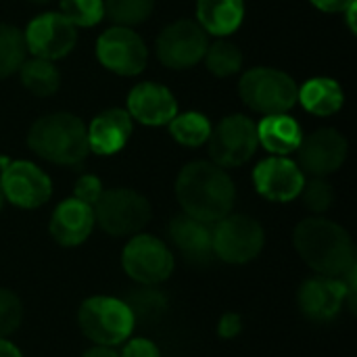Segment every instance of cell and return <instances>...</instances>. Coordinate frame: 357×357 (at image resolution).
I'll return each mask as SVG.
<instances>
[{"mask_svg": "<svg viewBox=\"0 0 357 357\" xmlns=\"http://www.w3.org/2000/svg\"><path fill=\"white\" fill-rule=\"evenodd\" d=\"M176 197L186 215L215 224L230 215L236 190L224 167L213 161H192L178 174Z\"/></svg>", "mask_w": 357, "mask_h": 357, "instance_id": "cell-1", "label": "cell"}, {"mask_svg": "<svg viewBox=\"0 0 357 357\" xmlns=\"http://www.w3.org/2000/svg\"><path fill=\"white\" fill-rule=\"evenodd\" d=\"M301 259L320 276L339 278L356 266V247L349 232L324 218L303 220L293 234Z\"/></svg>", "mask_w": 357, "mask_h": 357, "instance_id": "cell-2", "label": "cell"}, {"mask_svg": "<svg viewBox=\"0 0 357 357\" xmlns=\"http://www.w3.org/2000/svg\"><path fill=\"white\" fill-rule=\"evenodd\" d=\"M27 144L36 155L59 165H77L90 151L88 128L71 113L40 117L27 134Z\"/></svg>", "mask_w": 357, "mask_h": 357, "instance_id": "cell-3", "label": "cell"}, {"mask_svg": "<svg viewBox=\"0 0 357 357\" xmlns=\"http://www.w3.org/2000/svg\"><path fill=\"white\" fill-rule=\"evenodd\" d=\"M77 322L88 341L98 347H117L134 331V314L123 299L96 295L79 305Z\"/></svg>", "mask_w": 357, "mask_h": 357, "instance_id": "cell-4", "label": "cell"}, {"mask_svg": "<svg viewBox=\"0 0 357 357\" xmlns=\"http://www.w3.org/2000/svg\"><path fill=\"white\" fill-rule=\"evenodd\" d=\"M238 92L245 105L253 111L264 115H276L293 109L299 90L289 73L272 67H257L241 77Z\"/></svg>", "mask_w": 357, "mask_h": 357, "instance_id": "cell-5", "label": "cell"}, {"mask_svg": "<svg viewBox=\"0 0 357 357\" xmlns=\"http://www.w3.org/2000/svg\"><path fill=\"white\" fill-rule=\"evenodd\" d=\"M94 224L111 236L138 234L151 220L149 201L130 188L102 190L94 203Z\"/></svg>", "mask_w": 357, "mask_h": 357, "instance_id": "cell-6", "label": "cell"}, {"mask_svg": "<svg viewBox=\"0 0 357 357\" xmlns=\"http://www.w3.org/2000/svg\"><path fill=\"white\" fill-rule=\"evenodd\" d=\"M266 243L264 228L249 215H226L211 228L213 255L226 264H249L253 261Z\"/></svg>", "mask_w": 357, "mask_h": 357, "instance_id": "cell-7", "label": "cell"}, {"mask_svg": "<svg viewBox=\"0 0 357 357\" xmlns=\"http://www.w3.org/2000/svg\"><path fill=\"white\" fill-rule=\"evenodd\" d=\"M123 272L142 287H157L174 272V253L169 247L151 236L134 234L121 251Z\"/></svg>", "mask_w": 357, "mask_h": 357, "instance_id": "cell-8", "label": "cell"}, {"mask_svg": "<svg viewBox=\"0 0 357 357\" xmlns=\"http://www.w3.org/2000/svg\"><path fill=\"white\" fill-rule=\"evenodd\" d=\"M257 144V123L245 115L224 117L209 134V155L220 167H236L247 163Z\"/></svg>", "mask_w": 357, "mask_h": 357, "instance_id": "cell-9", "label": "cell"}, {"mask_svg": "<svg viewBox=\"0 0 357 357\" xmlns=\"http://www.w3.org/2000/svg\"><path fill=\"white\" fill-rule=\"evenodd\" d=\"M207 50L205 29L190 19L169 23L157 40V56L169 69L195 67Z\"/></svg>", "mask_w": 357, "mask_h": 357, "instance_id": "cell-10", "label": "cell"}, {"mask_svg": "<svg viewBox=\"0 0 357 357\" xmlns=\"http://www.w3.org/2000/svg\"><path fill=\"white\" fill-rule=\"evenodd\" d=\"M96 54L109 71L119 75H138L146 67L149 59L142 38L123 25L111 27L98 38Z\"/></svg>", "mask_w": 357, "mask_h": 357, "instance_id": "cell-11", "label": "cell"}, {"mask_svg": "<svg viewBox=\"0 0 357 357\" xmlns=\"http://www.w3.org/2000/svg\"><path fill=\"white\" fill-rule=\"evenodd\" d=\"M4 199L21 209H36L52 195L50 178L29 161H10L0 174Z\"/></svg>", "mask_w": 357, "mask_h": 357, "instance_id": "cell-12", "label": "cell"}, {"mask_svg": "<svg viewBox=\"0 0 357 357\" xmlns=\"http://www.w3.org/2000/svg\"><path fill=\"white\" fill-rule=\"evenodd\" d=\"M25 46L40 59H61L69 54L77 42L75 25L69 23L61 13L38 15L23 33Z\"/></svg>", "mask_w": 357, "mask_h": 357, "instance_id": "cell-13", "label": "cell"}, {"mask_svg": "<svg viewBox=\"0 0 357 357\" xmlns=\"http://www.w3.org/2000/svg\"><path fill=\"white\" fill-rule=\"evenodd\" d=\"M301 172L314 174L318 178L337 172L347 157V140L341 132L333 128H320L307 138H301L297 146Z\"/></svg>", "mask_w": 357, "mask_h": 357, "instance_id": "cell-14", "label": "cell"}, {"mask_svg": "<svg viewBox=\"0 0 357 357\" xmlns=\"http://www.w3.org/2000/svg\"><path fill=\"white\" fill-rule=\"evenodd\" d=\"M253 184L264 199L289 203L299 197L305 184V176L295 161L287 157H270L255 167Z\"/></svg>", "mask_w": 357, "mask_h": 357, "instance_id": "cell-15", "label": "cell"}, {"mask_svg": "<svg viewBox=\"0 0 357 357\" xmlns=\"http://www.w3.org/2000/svg\"><path fill=\"white\" fill-rule=\"evenodd\" d=\"M299 310L314 322L333 320L343 305H347V291L343 278L316 276L305 280L297 293Z\"/></svg>", "mask_w": 357, "mask_h": 357, "instance_id": "cell-16", "label": "cell"}, {"mask_svg": "<svg viewBox=\"0 0 357 357\" xmlns=\"http://www.w3.org/2000/svg\"><path fill=\"white\" fill-rule=\"evenodd\" d=\"M128 113L144 126H163L178 115V102L165 86L144 82L132 88L128 96Z\"/></svg>", "mask_w": 357, "mask_h": 357, "instance_id": "cell-17", "label": "cell"}, {"mask_svg": "<svg viewBox=\"0 0 357 357\" xmlns=\"http://www.w3.org/2000/svg\"><path fill=\"white\" fill-rule=\"evenodd\" d=\"M92 228H94V209L75 197L59 203L48 224L50 236L63 247L82 245L92 234Z\"/></svg>", "mask_w": 357, "mask_h": 357, "instance_id": "cell-18", "label": "cell"}, {"mask_svg": "<svg viewBox=\"0 0 357 357\" xmlns=\"http://www.w3.org/2000/svg\"><path fill=\"white\" fill-rule=\"evenodd\" d=\"M169 236L176 249L188 264H209L213 255L211 245V224L195 220L186 213L178 215L169 224Z\"/></svg>", "mask_w": 357, "mask_h": 357, "instance_id": "cell-19", "label": "cell"}, {"mask_svg": "<svg viewBox=\"0 0 357 357\" xmlns=\"http://www.w3.org/2000/svg\"><path fill=\"white\" fill-rule=\"evenodd\" d=\"M130 134V113L123 109H107L92 119L88 128V146L98 155H115L126 146Z\"/></svg>", "mask_w": 357, "mask_h": 357, "instance_id": "cell-20", "label": "cell"}, {"mask_svg": "<svg viewBox=\"0 0 357 357\" xmlns=\"http://www.w3.org/2000/svg\"><path fill=\"white\" fill-rule=\"evenodd\" d=\"M301 128L299 123L289 117L287 113H276V115H266L259 123H257V142L278 155L284 157L293 151H297V146L301 144Z\"/></svg>", "mask_w": 357, "mask_h": 357, "instance_id": "cell-21", "label": "cell"}, {"mask_svg": "<svg viewBox=\"0 0 357 357\" xmlns=\"http://www.w3.org/2000/svg\"><path fill=\"white\" fill-rule=\"evenodd\" d=\"M199 25L213 36H228L236 31L245 17L243 0H199Z\"/></svg>", "mask_w": 357, "mask_h": 357, "instance_id": "cell-22", "label": "cell"}, {"mask_svg": "<svg viewBox=\"0 0 357 357\" xmlns=\"http://www.w3.org/2000/svg\"><path fill=\"white\" fill-rule=\"evenodd\" d=\"M297 98L301 100L303 109L322 117L337 113L345 100L341 86L331 77H314L305 82L303 88L297 92Z\"/></svg>", "mask_w": 357, "mask_h": 357, "instance_id": "cell-23", "label": "cell"}, {"mask_svg": "<svg viewBox=\"0 0 357 357\" xmlns=\"http://www.w3.org/2000/svg\"><path fill=\"white\" fill-rule=\"evenodd\" d=\"M19 71H21V84L36 96H50L61 86L59 69L48 59L36 56L31 61H23Z\"/></svg>", "mask_w": 357, "mask_h": 357, "instance_id": "cell-24", "label": "cell"}, {"mask_svg": "<svg viewBox=\"0 0 357 357\" xmlns=\"http://www.w3.org/2000/svg\"><path fill=\"white\" fill-rule=\"evenodd\" d=\"M27 54L25 38L15 25L0 23V79L19 71Z\"/></svg>", "mask_w": 357, "mask_h": 357, "instance_id": "cell-25", "label": "cell"}, {"mask_svg": "<svg viewBox=\"0 0 357 357\" xmlns=\"http://www.w3.org/2000/svg\"><path fill=\"white\" fill-rule=\"evenodd\" d=\"M169 134L184 146H201L209 140L211 123L201 113H184L176 115L169 121Z\"/></svg>", "mask_w": 357, "mask_h": 357, "instance_id": "cell-26", "label": "cell"}, {"mask_svg": "<svg viewBox=\"0 0 357 357\" xmlns=\"http://www.w3.org/2000/svg\"><path fill=\"white\" fill-rule=\"evenodd\" d=\"M203 59H205L207 69L218 77L234 75L243 67V52L238 50L236 44H232L228 40H220V42L207 46Z\"/></svg>", "mask_w": 357, "mask_h": 357, "instance_id": "cell-27", "label": "cell"}, {"mask_svg": "<svg viewBox=\"0 0 357 357\" xmlns=\"http://www.w3.org/2000/svg\"><path fill=\"white\" fill-rule=\"evenodd\" d=\"M105 13L117 25H138L146 21L155 8V0H102Z\"/></svg>", "mask_w": 357, "mask_h": 357, "instance_id": "cell-28", "label": "cell"}, {"mask_svg": "<svg viewBox=\"0 0 357 357\" xmlns=\"http://www.w3.org/2000/svg\"><path fill=\"white\" fill-rule=\"evenodd\" d=\"M128 307L134 314V320H157L167 310V299L161 291L155 287H142L132 291V295L126 299Z\"/></svg>", "mask_w": 357, "mask_h": 357, "instance_id": "cell-29", "label": "cell"}, {"mask_svg": "<svg viewBox=\"0 0 357 357\" xmlns=\"http://www.w3.org/2000/svg\"><path fill=\"white\" fill-rule=\"evenodd\" d=\"M61 15L79 27H92L105 17L102 0H61Z\"/></svg>", "mask_w": 357, "mask_h": 357, "instance_id": "cell-30", "label": "cell"}, {"mask_svg": "<svg viewBox=\"0 0 357 357\" xmlns=\"http://www.w3.org/2000/svg\"><path fill=\"white\" fill-rule=\"evenodd\" d=\"M299 197H301L303 205H305L310 211H314V213H324V211L331 209V205H333V201H335V190H333V186H331L326 180L314 178V180H310V182L303 184Z\"/></svg>", "mask_w": 357, "mask_h": 357, "instance_id": "cell-31", "label": "cell"}, {"mask_svg": "<svg viewBox=\"0 0 357 357\" xmlns=\"http://www.w3.org/2000/svg\"><path fill=\"white\" fill-rule=\"evenodd\" d=\"M21 320H23L21 299L8 289H0V339L13 335L21 326Z\"/></svg>", "mask_w": 357, "mask_h": 357, "instance_id": "cell-32", "label": "cell"}, {"mask_svg": "<svg viewBox=\"0 0 357 357\" xmlns=\"http://www.w3.org/2000/svg\"><path fill=\"white\" fill-rule=\"evenodd\" d=\"M102 195V184L96 176H82L77 182H75V190H73V197L79 199L82 203L94 207V203L98 201V197Z\"/></svg>", "mask_w": 357, "mask_h": 357, "instance_id": "cell-33", "label": "cell"}, {"mask_svg": "<svg viewBox=\"0 0 357 357\" xmlns=\"http://www.w3.org/2000/svg\"><path fill=\"white\" fill-rule=\"evenodd\" d=\"M119 357H161L159 347L144 337H136V339H128Z\"/></svg>", "mask_w": 357, "mask_h": 357, "instance_id": "cell-34", "label": "cell"}, {"mask_svg": "<svg viewBox=\"0 0 357 357\" xmlns=\"http://www.w3.org/2000/svg\"><path fill=\"white\" fill-rule=\"evenodd\" d=\"M241 331H243V318L238 316V314H224L222 318H220V324H218V335L222 337V339H234V337H238L241 335Z\"/></svg>", "mask_w": 357, "mask_h": 357, "instance_id": "cell-35", "label": "cell"}, {"mask_svg": "<svg viewBox=\"0 0 357 357\" xmlns=\"http://www.w3.org/2000/svg\"><path fill=\"white\" fill-rule=\"evenodd\" d=\"M351 2H356V0H312V4L324 13H343Z\"/></svg>", "mask_w": 357, "mask_h": 357, "instance_id": "cell-36", "label": "cell"}, {"mask_svg": "<svg viewBox=\"0 0 357 357\" xmlns=\"http://www.w3.org/2000/svg\"><path fill=\"white\" fill-rule=\"evenodd\" d=\"M0 357H23V354L8 339H0Z\"/></svg>", "mask_w": 357, "mask_h": 357, "instance_id": "cell-37", "label": "cell"}, {"mask_svg": "<svg viewBox=\"0 0 357 357\" xmlns=\"http://www.w3.org/2000/svg\"><path fill=\"white\" fill-rule=\"evenodd\" d=\"M82 357H119V356L113 351V347H98V345H94L92 349H88V351H86Z\"/></svg>", "mask_w": 357, "mask_h": 357, "instance_id": "cell-38", "label": "cell"}, {"mask_svg": "<svg viewBox=\"0 0 357 357\" xmlns=\"http://www.w3.org/2000/svg\"><path fill=\"white\" fill-rule=\"evenodd\" d=\"M343 13H347V21H349V27L351 31H356V2H351Z\"/></svg>", "mask_w": 357, "mask_h": 357, "instance_id": "cell-39", "label": "cell"}, {"mask_svg": "<svg viewBox=\"0 0 357 357\" xmlns=\"http://www.w3.org/2000/svg\"><path fill=\"white\" fill-rule=\"evenodd\" d=\"M29 2H36V4H46V2H50V0H29Z\"/></svg>", "mask_w": 357, "mask_h": 357, "instance_id": "cell-40", "label": "cell"}, {"mask_svg": "<svg viewBox=\"0 0 357 357\" xmlns=\"http://www.w3.org/2000/svg\"><path fill=\"white\" fill-rule=\"evenodd\" d=\"M2 205H4V195H2V190H0V211H2Z\"/></svg>", "mask_w": 357, "mask_h": 357, "instance_id": "cell-41", "label": "cell"}]
</instances>
